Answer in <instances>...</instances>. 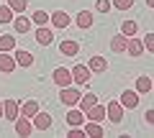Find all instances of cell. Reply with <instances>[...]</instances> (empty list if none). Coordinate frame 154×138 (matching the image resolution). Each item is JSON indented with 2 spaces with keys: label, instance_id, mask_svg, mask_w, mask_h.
Wrapping results in <instances>:
<instances>
[{
  "label": "cell",
  "instance_id": "52a82bcc",
  "mask_svg": "<svg viewBox=\"0 0 154 138\" xmlns=\"http://www.w3.org/2000/svg\"><path fill=\"white\" fill-rule=\"evenodd\" d=\"M88 69H90V72H93V74H103L105 69H108V61H105L103 56L93 54V56H90V61H88Z\"/></svg>",
  "mask_w": 154,
  "mask_h": 138
},
{
  "label": "cell",
  "instance_id": "603a6c76",
  "mask_svg": "<svg viewBox=\"0 0 154 138\" xmlns=\"http://www.w3.org/2000/svg\"><path fill=\"white\" fill-rule=\"evenodd\" d=\"M121 33L126 36V39L136 36V33H139V23H136V21H123V23H121Z\"/></svg>",
  "mask_w": 154,
  "mask_h": 138
},
{
  "label": "cell",
  "instance_id": "ba28073f",
  "mask_svg": "<svg viewBox=\"0 0 154 138\" xmlns=\"http://www.w3.org/2000/svg\"><path fill=\"white\" fill-rule=\"evenodd\" d=\"M54 82L59 84V87L72 84V72L67 69V66H57V69H54Z\"/></svg>",
  "mask_w": 154,
  "mask_h": 138
},
{
  "label": "cell",
  "instance_id": "cb8c5ba5",
  "mask_svg": "<svg viewBox=\"0 0 154 138\" xmlns=\"http://www.w3.org/2000/svg\"><path fill=\"white\" fill-rule=\"evenodd\" d=\"M13 49H16V36L13 33L0 36V51H13Z\"/></svg>",
  "mask_w": 154,
  "mask_h": 138
},
{
  "label": "cell",
  "instance_id": "d6986e66",
  "mask_svg": "<svg viewBox=\"0 0 154 138\" xmlns=\"http://www.w3.org/2000/svg\"><path fill=\"white\" fill-rule=\"evenodd\" d=\"M82 123H85V113L69 107V113H67V125H82Z\"/></svg>",
  "mask_w": 154,
  "mask_h": 138
},
{
  "label": "cell",
  "instance_id": "9c48e42d",
  "mask_svg": "<svg viewBox=\"0 0 154 138\" xmlns=\"http://www.w3.org/2000/svg\"><path fill=\"white\" fill-rule=\"evenodd\" d=\"M16 54H13V59H16V66H31L33 64V54L26 49H13Z\"/></svg>",
  "mask_w": 154,
  "mask_h": 138
},
{
  "label": "cell",
  "instance_id": "ffe728a7",
  "mask_svg": "<svg viewBox=\"0 0 154 138\" xmlns=\"http://www.w3.org/2000/svg\"><path fill=\"white\" fill-rule=\"evenodd\" d=\"M59 51H62L64 56H75L77 51H80V44H77V41H69V39H67V41H62V44H59Z\"/></svg>",
  "mask_w": 154,
  "mask_h": 138
},
{
  "label": "cell",
  "instance_id": "e0dca14e",
  "mask_svg": "<svg viewBox=\"0 0 154 138\" xmlns=\"http://www.w3.org/2000/svg\"><path fill=\"white\" fill-rule=\"evenodd\" d=\"M141 51H144V44L136 39V36H131V39L126 41V54H131V56H141Z\"/></svg>",
  "mask_w": 154,
  "mask_h": 138
},
{
  "label": "cell",
  "instance_id": "836d02e7",
  "mask_svg": "<svg viewBox=\"0 0 154 138\" xmlns=\"http://www.w3.org/2000/svg\"><path fill=\"white\" fill-rule=\"evenodd\" d=\"M146 5H149V8H154V0H146Z\"/></svg>",
  "mask_w": 154,
  "mask_h": 138
},
{
  "label": "cell",
  "instance_id": "f546056e",
  "mask_svg": "<svg viewBox=\"0 0 154 138\" xmlns=\"http://www.w3.org/2000/svg\"><path fill=\"white\" fill-rule=\"evenodd\" d=\"M110 5L118 8V10H131V8H134V0H113Z\"/></svg>",
  "mask_w": 154,
  "mask_h": 138
},
{
  "label": "cell",
  "instance_id": "e575fe53",
  "mask_svg": "<svg viewBox=\"0 0 154 138\" xmlns=\"http://www.w3.org/2000/svg\"><path fill=\"white\" fill-rule=\"evenodd\" d=\"M0 118H3V102H0Z\"/></svg>",
  "mask_w": 154,
  "mask_h": 138
},
{
  "label": "cell",
  "instance_id": "30bf717a",
  "mask_svg": "<svg viewBox=\"0 0 154 138\" xmlns=\"http://www.w3.org/2000/svg\"><path fill=\"white\" fill-rule=\"evenodd\" d=\"M13 69H16V59L11 56V51H0V72L11 74Z\"/></svg>",
  "mask_w": 154,
  "mask_h": 138
},
{
  "label": "cell",
  "instance_id": "ac0fdd59",
  "mask_svg": "<svg viewBox=\"0 0 154 138\" xmlns=\"http://www.w3.org/2000/svg\"><path fill=\"white\" fill-rule=\"evenodd\" d=\"M75 23H77V28H90L93 26V10H80Z\"/></svg>",
  "mask_w": 154,
  "mask_h": 138
},
{
  "label": "cell",
  "instance_id": "4dcf8cb0",
  "mask_svg": "<svg viewBox=\"0 0 154 138\" xmlns=\"http://www.w3.org/2000/svg\"><path fill=\"white\" fill-rule=\"evenodd\" d=\"M95 10L98 13H108L110 10V0H98V3H95Z\"/></svg>",
  "mask_w": 154,
  "mask_h": 138
},
{
  "label": "cell",
  "instance_id": "4fadbf2b",
  "mask_svg": "<svg viewBox=\"0 0 154 138\" xmlns=\"http://www.w3.org/2000/svg\"><path fill=\"white\" fill-rule=\"evenodd\" d=\"M82 131H85V136H90V138H103L105 133H103V128H100V123H95V120H85L82 123Z\"/></svg>",
  "mask_w": 154,
  "mask_h": 138
},
{
  "label": "cell",
  "instance_id": "8992f818",
  "mask_svg": "<svg viewBox=\"0 0 154 138\" xmlns=\"http://www.w3.org/2000/svg\"><path fill=\"white\" fill-rule=\"evenodd\" d=\"M49 21H51L54 28H67L72 18H69V13H64V10H54V13H49Z\"/></svg>",
  "mask_w": 154,
  "mask_h": 138
},
{
  "label": "cell",
  "instance_id": "277c9868",
  "mask_svg": "<svg viewBox=\"0 0 154 138\" xmlns=\"http://www.w3.org/2000/svg\"><path fill=\"white\" fill-rule=\"evenodd\" d=\"M31 120H33V128H36V131H49L51 123H54V118H51V113H41L38 110Z\"/></svg>",
  "mask_w": 154,
  "mask_h": 138
},
{
  "label": "cell",
  "instance_id": "3957f363",
  "mask_svg": "<svg viewBox=\"0 0 154 138\" xmlns=\"http://www.w3.org/2000/svg\"><path fill=\"white\" fill-rule=\"evenodd\" d=\"M72 72V82H77V84H88L90 82V69H88V64H77V66H72L69 69Z\"/></svg>",
  "mask_w": 154,
  "mask_h": 138
},
{
  "label": "cell",
  "instance_id": "8fae6325",
  "mask_svg": "<svg viewBox=\"0 0 154 138\" xmlns=\"http://www.w3.org/2000/svg\"><path fill=\"white\" fill-rule=\"evenodd\" d=\"M85 120H95V123L105 120V107H103V105H98V102H95L93 107H88V110H85Z\"/></svg>",
  "mask_w": 154,
  "mask_h": 138
},
{
  "label": "cell",
  "instance_id": "6da1fadb",
  "mask_svg": "<svg viewBox=\"0 0 154 138\" xmlns=\"http://www.w3.org/2000/svg\"><path fill=\"white\" fill-rule=\"evenodd\" d=\"M105 118H108L113 125H118V123L123 120V105H121V102H116V100H110L108 105H105Z\"/></svg>",
  "mask_w": 154,
  "mask_h": 138
},
{
  "label": "cell",
  "instance_id": "7a4b0ae2",
  "mask_svg": "<svg viewBox=\"0 0 154 138\" xmlns=\"http://www.w3.org/2000/svg\"><path fill=\"white\" fill-rule=\"evenodd\" d=\"M80 95H82L80 90H75L72 84H67V87H62V92H59V100L64 102L67 107H75L77 102H80Z\"/></svg>",
  "mask_w": 154,
  "mask_h": 138
},
{
  "label": "cell",
  "instance_id": "484cf974",
  "mask_svg": "<svg viewBox=\"0 0 154 138\" xmlns=\"http://www.w3.org/2000/svg\"><path fill=\"white\" fill-rule=\"evenodd\" d=\"M95 102H98V95H80V102H77V105H80V110H88V107H93Z\"/></svg>",
  "mask_w": 154,
  "mask_h": 138
},
{
  "label": "cell",
  "instance_id": "f1b7e54d",
  "mask_svg": "<svg viewBox=\"0 0 154 138\" xmlns=\"http://www.w3.org/2000/svg\"><path fill=\"white\" fill-rule=\"evenodd\" d=\"M13 21V10L8 5H0V23H11Z\"/></svg>",
  "mask_w": 154,
  "mask_h": 138
},
{
  "label": "cell",
  "instance_id": "44dd1931",
  "mask_svg": "<svg viewBox=\"0 0 154 138\" xmlns=\"http://www.w3.org/2000/svg\"><path fill=\"white\" fill-rule=\"evenodd\" d=\"M126 36H123V33H118V36H113V39H110V49L116 51V54H123V51H126Z\"/></svg>",
  "mask_w": 154,
  "mask_h": 138
},
{
  "label": "cell",
  "instance_id": "7402d4cb",
  "mask_svg": "<svg viewBox=\"0 0 154 138\" xmlns=\"http://www.w3.org/2000/svg\"><path fill=\"white\" fill-rule=\"evenodd\" d=\"M13 28H16V33H28L31 31V21L23 18V16H18V18H13Z\"/></svg>",
  "mask_w": 154,
  "mask_h": 138
},
{
  "label": "cell",
  "instance_id": "d6a6232c",
  "mask_svg": "<svg viewBox=\"0 0 154 138\" xmlns=\"http://www.w3.org/2000/svg\"><path fill=\"white\" fill-rule=\"evenodd\" d=\"M144 120H146L149 125H152V123H154V110H146V115H144Z\"/></svg>",
  "mask_w": 154,
  "mask_h": 138
},
{
  "label": "cell",
  "instance_id": "9a60e30c",
  "mask_svg": "<svg viewBox=\"0 0 154 138\" xmlns=\"http://www.w3.org/2000/svg\"><path fill=\"white\" fill-rule=\"evenodd\" d=\"M13 123H16V133H18V136H31V118L18 115Z\"/></svg>",
  "mask_w": 154,
  "mask_h": 138
},
{
  "label": "cell",
  "instance_id": "83f0119b",
  "mask_svg": "<svg viewBox=\"0 0 154 138\" xmlns=\"http://www.w3.org/2000/svg\"><path fill=\"white\" fill-rule=\"evenodd\" d=\"M26 5H28L26 0H8V8H11L13 13H23V10H26Z\"/></svg>",
  "mask_w": 154,
  "mask_h": 138
},
{
  "label": "cell",
  "instance_id": "5b68a950",
  "mask_svg": "<svg viewBox=\"0 0 154 138\" xmlns=\"http://www.w3.org/2000/svg\"><path fill=\"white\" fill-rule=\"evenodd\" d=\"M21 102H18V100H5V102H3V118H5V120H16L18 115H21Z\"/></svg>",
  "mask_w": 154,
  "mask_h": 138
},
{
  "label": "cell",
  "instance_id": "1f68e13d",
  "mask_svg": "<svg viewBox=\"0 0 154 138\" xmlns=\"http://www.w3.org/2000/svg\"><path fill=\"white\" fill-rule=\"evenodd\" d=\"M141 44H144V49H146V51H154V33H146Z\"/></svg>",
  "mask_w": 154,
  "mask_h": 138
},
{
  "label": "cell",
  "instance_id": "d4e9b609",
  "mask_svg": "<svg viewBox=\"0 0 154 138\" xmlns=\"http://www.w3.org/2000/svg\"><path fill=\"white\" fill-rule=\"evenodd\" d=\"M136 92H139V95L152 92V77H139V79H136Z\"/></svg>",
  "mask_w": 154,
  "mask_h": 138
},
{
  "label": "cell",
  "instance_id": "4316f807",
  "mask_svg": "<svg viewBox=\"0 0 154 138\" xmlns=\"http://www.w3.org/2000/svg\"><path fill=\"white\" fill-rule=\"evenodd\" d=\"M31 23H36V26H46V23H49V13H46V10H36L31 16Z\"/></svg>",
  "mask_w": 154,
  "mask_h": 138
},
{
  "label": "cell",
  "instance_id": "7c38bea8",
  "mask_svg": "<svg viewBox=\"0 0 154 138\" xmlns=\"http://www.w3.org/2000/svg\"><path fill=\"white\" fill-rule=\"evenodd\" d=\"M33 36H36V41H38L41 46H49L51 41H54V33H51V28H46V26H38Z\"/></svg>",
  "mask_w": 154,
  "mask_h": 138
},
{
  "label": "cell",
  "instance_id": "5bb4252c",
  "mask_svg": "<svg viewBox=\"0 0 154 138\" xmlns=\"http://www.w3.org/2000/svg\"><path fill=\"white\" fill-rule=\"evenodd\" d=\"M38 110H41V107H38L36 100H26V102H21V110H18V113H21L23 118H33Z\"/></svg>",
  "mask_w": 154,
  "mask_h": 138
},
{
  "label": "cell",
  "instance_id": "2e32d148",
  "mask_svg": "<svg viewBox=\"0 0 154 138\" xmlns=\"http://www.w3.org/2000/svg\"><path fill=\"white\" fill-rule=\"evenodd\" d=\"M121 105L123 107H136L139 105V92L136 90H126V92L121 95Z\"/></svg>",
  "mask_w": 154,
  "mask_h": 138
}]
</instances>
